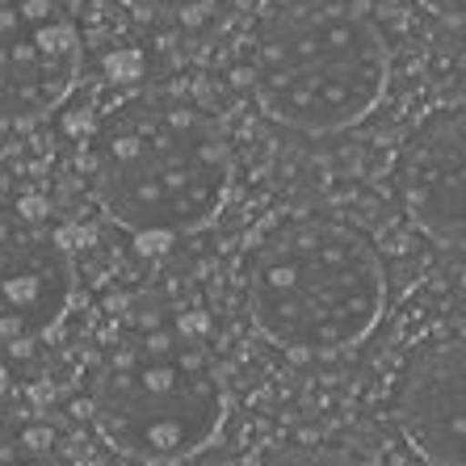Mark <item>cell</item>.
I'll return each instance as SVG.
<instances>
[{"label": "cell", "instance_id": "obj_5", "mask_svg": "<svg viewBox=\"0 0 466 466\" xmlns=\"http://www.w3.org/2000/svg\"><path fill=\"white\" fill-rule=\"evenodd\" d=\"M80 25L64 0H0V118L51 114L80 76Z\"/></svg>", "mask_w": 466, "mask_h": 466}, {"label": "cell", "instance_id": "obj_12", "mask_svg": "<svg viewBox=\"0 0 466 466\" xmlns=\"http://www.w3.org/2000/svg\"><path fill=\"white\" fill-rule=\"evenodd\" d=\"M420 5L433 13V17H441V22L462 25V0H420Z\"/></svg>", "mask_w": 466, "mask_h": 466}, {"label": "cell", "instance_id": "obj_3", "mask_svg": "<svg viewBox=\"0 0 466 466\" xmlns=\"http://www.w3.org/2000/svg\"><path fill=\"white\" fill-rule=\"evenodd\" d=\"M257 332L286 353L332 358L379 328L387 311V260L345 218L294 215L257 239L244 265Z\"/></svg>", "mask_w": 466, "mask_h": 466}, {"label": "cell", "instance_id": "obj_8", "mask_svg": "<svg viewBox=\"0 0 466 466\" xmlns=\"http://www.w3.org/2000/svg\"><path fill=\"white\" fill-rule=\"evenodd\" d=\"M72 303V257L43 231H0V345L46 337Z\"/></svg>", "mask_w": 466, "mask_h": 466}, {"label": "cell", "instance_id": "obj_1", "mask_svg": "<svg viewBox=\"0 0 466 466\" xmlns=\"http://www.w3.org/2000/svg\"><path fill=\"white\" fill-rule=\"evenodd\" d=\"M88 181L118 228L177 239L215 223L231 189L228 135L185 97H135L93 135Z\"/></svg>", "mask_w": 466, "mask_h": 466}, {"label": "cell", "instance_id": "obj_4", "mask_svg": "<svg viewBox=\"0 0 466 466\" xmlns=\"http://www.w3.org/2000/svg\"><path fill=\"white\" fill-rule=\"evenodd\" d=\"M248 80L278 127L337 135L387 97L390 46L361 0H278L252 30Z\"/></svg>", "mask_w": 466, "mask_h": 466}, {"label": "cell", "instance_id": "obj_6", "mask_svg": "<svg viewBox=\"0 0 466 466\" xmlns=\"http://www.w3.org/2000/svg\"><path fill=\"white\" fill-rule=\"evenodd\" d=\"M395 198L412 228L437 248L462 252L466 236V118L462 101L437 106L403 135L395 164Z\"/></svg>", "mask_w": 466, "mask_h": 466}, {"label": "cell", "instance_id": "obj_9", "mask_svg": "<svg viewBox=\"0 0 466 466\" xmlns=\"http://www.w3.org/2000/svg\"><path fill=\"white\" fill-rule=\"evenodd\" d=\"M260 466H366L358 454L349 450H328V445H294V450H282L273 454L269 462Z\"/></svg>", "mask_w": 466, "mask_h": 466}, {"label": "cell", "instance_id": "obj_2", "mask_svg": "<svg viewBox=\"0 0 466 466\" xmlns=\"http://www.w3.org/2000/svg\"><path fill=\"white\" fill-rule=\"evenodd\" d=\"M88 416L122 458L173 466L215 441L228 387L185 315L135 311L88 379Z\"/></svg>", "mask_w": 466, "mask_h": 466}, {"label": "cell", "instance_id": "obj_11", "mask_svg": "<svg viewBox=\"0 0 466 466\" xmlns=\"http://www.w3.org/2000/svg\"><path fill=\"white\" fill-rule=\"evenodd\" d=\"M135 13H147V17H189V13L207 9L210 0H122Z\"/></svg>", "mask_w": 466, "mask_h": 466}, {"label": "cell", "instance_id": "obj_7", "mask_svg": "<svg viewBox=\"0 0 466 466\" xmlns=\"http://www.w3.org/2000/svg\"><path fill=\"white\" fill-rule=\"evenodd\" d=\"M462 332H433L412 349L395 382V424L424 466H462Z\"/></svg>", "mask_w": 466, "mask_h": 466}, {"label": "cell", "instance_id": "obj_10", "mask_svg": "<svg viewBox=\"0 0 466 466\" xmlns=\"http://www.w3.org/2000/svg\"><path fill=\"white\" fill-rule=\"evenodd\" d=\"M0 466H55V458L22 437H0Z\"/></svg>", "mask_w": 466, "mask_h": 466}]
</instances>
